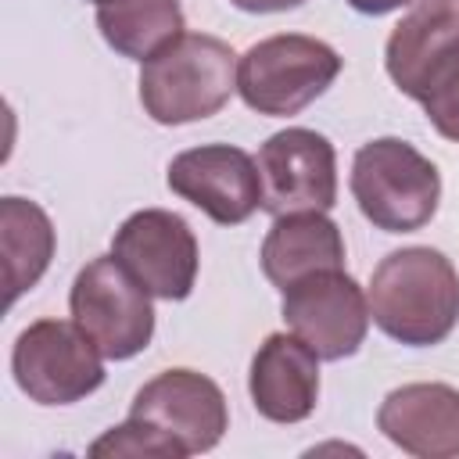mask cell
<instances>
[{
    "label": "cell",
    "instance_id": "obj_7",
    "mask_svg": "<svg viewBox=\"0 0 459 459\" xmlns=\"http://www.w3.org/2000/svg\"><path fill=\"white\" fill-rule=\"evenodd\" d=\"M262 208L280 215L330 212L337 201V154L316 129H280L258 151Z\"/></svg>",
    "mask_w": 459,
    "mask_h": 459
},
{
    "label": "cell",
    "instance_id": "obj_15",
    "mask_svg": "<svg viewBox=\"0 0 459 459\" xmlns=\"http://www.w3.org/2000/svg\"><path fill=\"white\" fill-rule=\"evenodd\" d=\"M326 269H344V237L337 222L326 219L323 212L280 215L262 240L265 280L287 290L290 283Z\"/></svg>",
    "mask_w": 459,
    "mask_h": 459
},
{
    "label": "cell",
    "instance_id": "obj_22",
    "mask_svg": "<svg viewBox=\"0 0 459 459\" xmlns=\"http://www.w3.org/2000/svg\"><path fill=\"white\" fill-rule=\"evenodd\" d=\"M93 4H104V0H93Z\"/></svg>",
    "mask_w": 459,
    "mask_h": 459
},
{
    "label": "cell",
    "instance_id": "obj_14",
    "mask_svg": "<svg viewBox=\"0 0 459 459\" xmlns=\"http://www.w3.org/2000/svg\"><path fill=\"white\" fill-rule=\"evenodd\" d=\"M459 47V0H416V7L391 29L384 65L405 97H420L434 65Z\"/></svg>",
    "mask_w": 459,
    "mask_h": 459
},
{
    "label": "cell",
    "instance_id": "obj_9",
    "mask_svg": "<svg viewBox=\"0 0 459 459\" xmlns=\"http://www.w3.org/2000/svg\"><path fill=\"white\" fill-rule=\"evenodd\" d=\"M129 416L151 423L161 437H169L179 448V455L215 448L230 427L219 384L194 369H165L154 380H147L136 391Z\"/></svg>",
    "mask_w": 459,
    "mask_h": 459
},
{
    "label": "cell",
    "instance_id": "obj_18",
    "mask_svg": "<svg viewBox=\"0 0 459 459\" xmlns=\"http://www.w3.org/2000/svg\"><path fill=\"white\" fill-rule=\"evenodd\" d=\"M416 100L423 104L430 126L445 140L459 143V47L441 65H434V72L427 75V82H423Z\"/></svg>",
    "mask_w": 459,
    "mask_h": 459
},
{
    "label": "cell",
    "instance_id": "obj_6",
    "mask_svg": "<svg viewBox=\"0 0 459 459\" xmlns=\"http://www.w3.org/2000/svg\"><path fill=\"white\" fill-rule=\"evenodd\" d=\"M100 348L79 323L39 319L25 326L11 351L14 384L39 405H72L104 384Z\"/></svg>",
    "mask_w": 459,
    "mask_h": 459
},
{
    "label": "cell",
    "instance_id": "obj_1",
    "mask_svg": "<svg viewBox=\"0 0 459 459\" xmlns=\"http://www.w3.org/2000/svg\"><path fill=\"white\" fill-rule=\"evenodd\" d=\"M369 316L373 323L409 344H441L459 323V273L434 247L391 251L369 280Z\"/></svg>",
    "mask_w": 459,
    "mask_h": 459
},
{
    "label": "cell",
    "instance_id": "obj_8",
    "mask_svg": "<svg viewBox=\"0 0 459 459\" xmlns=\"http://www.w3.org/2000/svg\"><path fill=\"white\" fill-rule=\"evenodd\" d=\"M287 326L326 362L348 359L362 348L369 330V298L344 269L312 273L283 290Z\"/></svg>",
    "mask_w": 459,
    "mask_h": 459
},
{
    "label": "cell",
    "instance_id": "obj_12",
    "mask_svg": "<svg viewBox=\"0 0 459 459\" xmlns=\"http://www.w3.org/2000/svg\"><path fill=\"white\" fill-rule=\"evenodd\" d=\"M247 391L273 423H301L319 402V355L298 333H269L251 359Z\"/></svg>",
    "mask_w": 459,
    "mask_h": 459
},
{
    "label": "cell",
    "instance_id": "obj_19",
    "mask_svg": "<svg viewBox=\"0 0 459 459\" xmlns=\"http://www.w3.org/2000/svg\"><path fill=\"white\" fill-rule=\"evenodd\" d=\"M90 455H97V459H104V455H143V459H183L179 455V448L169 441V437H161L151 423H143V420H136V416H129L126 423H118V427H111L104 437H97L93 445H90Z\"/></svg>",
    "mask_w": 459,
    "mask_h": 459
},
{
    "label": "cell",
    "instance_id": "obj_10",
    "mask_svg": "<svg viewBox=\"0 0 459 459\" xmlns=\"http://www.w3.org/2000/svg\"><path fill=\"white\" fill-rule=\"evenodd\" d=\"M111 255L165 301H183L197 280V237L183 215L165 208L133 212L111 240Z\"/></svg>",
    "mask_w": 459,
    "mask_h": 459
},
{
    "label": "cell",
    "instance_id": "obj_4",
    "mask_svg": "<svg viewBox=\"0 0 459 459\" xmlns=\"http://www.w3.org/2000/svg\"><path fill=\"white\" fill-rule=\"evenodd\" d=\"M341 75V54L301 32H280L255 43L237 65V93L258 115H298Z\"/></svg>",
    "mask_w": 459,
    "mask_h": 459
},
{
    "label": "cell",
    "instance_id": "obj_17",
    "mask_svg": "<svg viewBox=\"0 0 459 459\" xmlns=\"http://www.w3.org/2000/svg\"><path fill=\"white\" fill-rule=\"evenodd\" d=\"M97 29L122 57L147 61L183 36V7L179 0H104L97 4Z\"/></svg>",
    "mask_w": 459,
    "mask_h": 459
},
{
    "label": "cell",
    "instance_id": "obj_3",
    "mask_svg": "<svg viewBox=\"0 0 459 459\" xmlns=\"http://www.w3.org/2000/svg\"><path fill=\"white\" fill-rule=\"evenodd\" d=\"M351 197L359 212L384 233H412L427 226L441 201V176L430 158L398 136L369 140L351 161Z\"/></svg>",
    "mask_w": 459,
    "mask_h": 459
},
{
    "label": "cell",
    "instance_id": "obj_13",
    "mask_svg": "<svg viewBox=\"0 0 459 459\" xmlns=\"http://www.w3.org/2000/svg\"><path fill=\"white\" fill-rule=\"evenodd\" d=\"M377 427L409 455L452 459L459 455V387L402 384L380 402Z\"/></svg>",
    "mask_w": 459,
    "mask_h": 459
},
{
    "label": "cell",
    "instance_id": "obj_5",
    "mask_svg": "<svg viewBox=\"0 0 459 459\" xmlns=\"http://www.w3.org/2000/svg\"><path fill=\"white\" fill-rule=\"evenodd\" d=\"M68 308L104 359H133L154 337L151 290L115 255H100L79 269Z\"/></svg>",
    "mask_w": 459,
    "mask_h": 459
},
{
    "label": "cell",
    "instance_id": "obj_16",
    "mask_svg": "<svg viewBox=\"0 0 459 459\" xmlns=\"http://www.w3.org/2000/svg\"><path fill=\"white\" fill-rule=\"evenodd\" d=\"M0 258H4V298L14 305L29 287L39 283L54 258V226L36 201H0Z\"/></svg>",
    "mask_w": 459,
    "mask_h": 459
},
{
    "label": "cell",
    "instance_id": "obj_11",
    "mask_svg": "<svg viewBox=\"0 0 459 459\" xmlns=\"http://www.w3.org/2000/svg\"><path fill=\"white\" fill-rule=\"evenodd\" d=\"M169 190L219 226H237L262 208L258 161L230 143H204L176 154L169 165Z\"/></svg>",
    "mask_w": 459,
    "mask_h": 459
},
{
    "label": "cell",
    "instance_id": "obj_21",
    "mask_svg": "<svg viewBox=\"0 0 459 459\" xmlns=\"http://www.w3.org/2000/svg\"><path fill=\"white\" fill-rule=\"evenodd\" d=\"M359 14H387V11H398L402 4H412V0H348Z\"/></svg>",
    "mask_w": 459,
    "mask_h": 459
},
{
    "label": "cell",
    "instance_id": "obj_20",
    "mask_svg": "<svg viewBox=\"0 0 459 459\" xmlns=\"http://www.w3.org/2000/svg\"><path fill=\"white\" fill-rule=\"evenodd\" d=\"M230 4L240 11H251V14H276V11H294L305 0H230Z\"/></svg>",
    "mask_w": 459,
    "mask_h": 459
},
{
    "label": "cell",
    "instance_id": "obj_2",
    "mask_svg": "<svg viewBox=\"0 0 459 459\" xmlns=\"http://www.w3.org/2000/svg\"><path fill=\"white\" fill-rule=\"evenodd\" d=\"M237 54L208 32H183L140 68V104L161 126L219 115L237 90Z\"/></svg>",
    "mask_w": 459,
    "mask_h": 459
}]
</instances>
